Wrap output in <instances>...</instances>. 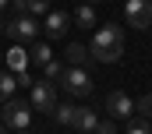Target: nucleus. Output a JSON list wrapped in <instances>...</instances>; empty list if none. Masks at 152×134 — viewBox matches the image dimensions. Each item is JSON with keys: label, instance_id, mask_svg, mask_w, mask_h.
Here are the masks:
<instances>
[{"label": "nucleus", "instance_id": "nucleus-1", "mask_svg": "<svg viewBox=\"0 0 152 134\" xmlns=\"http://www.w3.org/2000/svg\"><path fill=\"white\" fill-rule=\"evenodd\" d=\"M88 53H92L96 64H117L124 57V28L117 21L99 25L96 35H92V42H88Z\"/></svg>", "mask_w": 152, "mask_h": 134}, {"label": "nucleus", "instance_id": "nucleus-2", "mask_svg": "<svg viewBox=\"0 0 152 134\" xmlns=\"http://www.w3.org/2000/svg\"><path fill=\"white\" fill-rule=\"evenodd\" d=\"M57 88L71 99H88L92 95V74L85 67H64V74L57 78Z\"/></svg>", "mask_w": 152, "mask_h": 134}, {"label": "nucleus", "instance_id": "nucleus-3", "mask_svg": "<svg viewBox=\"0 0 152 134\" xmlns=\"http://www.w3.org/2000/svg\"><path fill=\"white\" fill-rule=\"evenodd\" d=\"M0 124L7 131H28L32 124V106L25 99H7L4 102V113H0Z\"/></svg>", "mask_w": 152, "mask_h": 134}, {"label": "nucleus", "instance_id": "nucleus-4", "mask_svg": "<svg viewBox=\"0 0 152 134\" xmlns=\"http://www.w3.org/2000/svg\"><path fill=\"white\" fill-rule=\"evenodd\" d=\"M4 32L11 35V39H18V42H36L39 35V21L32 14H14L7 25H4Z\"/></svg>", "mask_w": 152, "mask_h": 134}, {"label": "nucleus", "instance_id": "nucleus-5", "mask_svg": "<svg viewBox=\"0 0 152 134\" xmlns=\"http://www.w3.org/2000/svg\"><path fill=\"white\" fill-rule=\"evenodd\" d=\"M124 21L138 32H145L152 25V0H127L124 4Z\"/></svg>", "mask_w": 152, "mask_h": 134}, {"label": "nucleus", "instance_id": "nucleus-6", "mask_svg": "<svg viewBox=\"0 0 152 134\" xmlns=\"http://www.w3.org/2000/svg\"><path fill=\"white\" fill-rule=\"evenodd\" d=\"M28 106L39 109V113H53V106H57V85H50V81H32Z\"/></svg>", "mask_w": 152, "mask_h": 134}, {"label": "nucleus", "instance_id": "nucleus-7", "mask_svg": "<svg viewBox=\"0 0 152 134\" xmlns=\"http://www.w3.org/2000/svg\"><path fill=\"white\" fill-rule=\"evenodd\" d=\"M106 113H110V120H131V117H134V99H131L127 92L113 88V92L106 95Z\"/></svg>", "mask_w": 152, "mask_h": 134}, {"label": "nucleus", "instance_id": "nucleus-8", "mask_svg": "<svg viewBox=\"0 0 152 134\" xmlns=\"http://www.w3.org/2000/svg\"><path fill=\"white\" fill-rule=\"evenodd\" d=\"M96 124H99V117H96L92 106H75V120H71V127H75L78 134H92Z\"/></svg>", "mask_w": 152, "mask_h": 134}, {"label": "nucleus", "instance_id": "nucleus-9", "mask_svg": "<svg viewBox=\"0 0 152 134\" xmlns=\"http://www.w3.org/2000/svg\"><path fill=\"white\" fill-rule=\"evenodd\" d=\"M67 25H71V14H64V11H50L46 14V35H53V39H60V35L67 32Z\"/></svg>", "mask_w": 152, "mask_h": 134}, {"label": "nucleus", "instance_id": "nucleus-10", "mask_svg": "<svg viewBox=\"0 0 152 134\" xmlns=\"http://www.w3.org/2000/svg\"><path fill=\"white\" fill-rule=\"evenodd\" d=\"M64 57H67V64H75V67H88L92 64V53H88L85 42H71V46L64 50Z\"/></svg>", "mask_w": 152, "mask_h": 134}, {"label": "nucleus", "instance_id": "nucleus-11", "mask_svg": "<svg viewBox=\"0 0 152 134\" xmlns=\"http://www.w3.org/2000/svg\"><path fill=\"white\" fill-rule=\"evenodd\" d=\"M25 53H28V64H32V67H46L50 60H53V50H50L46 42H32Z\"/></svg>", "mask_w": 152, "mask_h": 134}, {"label": "nucleus", "instance_id": "nucleus-12", "mask_svg": "<svg viewBox=\"0 0 152 134\" xmlns=\"http://www.w3.org/2000/svg\"><path fill=\"white\" fill-rule=\"evenodd\" d=\"M60 127H71V120H75V102L71 99H57V106H53V113H50Z\"/></svg>", "mask_w": 152, "mask_h": 134}, {"label": "nucleus", "instance_id": "nucleus-13", "mask_svg": "<svg viewBox=\"0 0 152 134\" xmlns=\"http://www.w3.org/2000/svg\"><path fill=\"white\" fill-rule=\"evenodd\" d=\"M7 67H11V74H18V71H28V53L18 46V50H7Z\"/></svg>", "mask_w": 152, "mask_h": 134}, {"label": "nucleus", "instance_id": "nucleus-14", "mask_svg": "<svg viewBox=\"0 0 152 134\" xmlns=\"http://www.w3.org/2000/svg\"><path fill=\"white\" fill-rule=\"evenodd\" d=\"M14 88H18V81H14V74H11V71H0V102L14 99Z\"/></svg>", "mask_w": 152, "mask_h": 134}, {"label": "nucleus", "instance_id": "nucleus-15", "mask_svg": "<svg viewBox=\"0 0 152 134\" xmlns=\"http://www.w3.org/2000/svg\"><path fill=\"white\" fill-rule=\"evenodd\" d=\"M75 25H81V28H92L96 25V11H92V4H81L75 11Z\"/></svg>", "mask_w": 152, "mask_h": 134}, {"label": "nucleus", "instance_id": "nucleus-16", "mask_svg": "<svg viewBox=\"0 0 152 134\" xmlns=\"http://www.w3.org/2000/svg\"><path fill=\"white\" fill-rule=\"evenodd\" d=\"M25 14H50V0H25Z\"/></svg>", "mask_w": 152, "mask_h": 134}, {"label": "nucleus", "instance_id": "nucleus-17", "mask_svg": "<svg viewBox=\"0 0 152 134\" xmlns=\"http://www.w3.org/2000/svg\"><path fill=\"white\" fill-rule=\"evenodd\" d=\"M134 113H138L142 120H149V117H152V95H142V99H134Z\"/></svg>", "mask_w": 152, "mask_h": 134}, {"label": "nucleus", "instance_id": "nucleus-18", "mask_svg": "<svg viewBox=\"0 0 152 134\" xmlns=\"http://www.w3.org/2000/svg\"><path fill=\"white\" fill-rule=\"evenodd\" d=\"M42 71H46V81H50V85H57V78L64 74V64H57V60H50V64L42 67Z\"/></svg>", "mask_w": 152, "mask_h": 134}, {"label": "nucleus", "instance_id": "nucleus-19", "mask_svg": "<svg viewBox=\"0 0 152 134\" xmlns=\"http://www.w3.org/2000/svg\"><path fill=\"white\" fill-rule=\"evenodd\" d=\"M127 134H152V127H149V120H142V117L134 120V117H131V124H127Z\"/></svg>", "mask_w": 152, "mask_h": 134}, {"label": "nucleus", "instance_id": "nucleus-20", "mask_svg": "<svg viewBox=\"0 0 152 134\" xmlns=\"http://www.w3.org/2000/svg\"><path fill=\"white\" fill-rule=\"evenodd\" d=\"M92 134H117V127H113V120H99Z\"/></svg>", "mask_w": 152, "mask_h": 134}, {"label": "nucleus", "instance_id": "nucleus-21", "mask_svg": "<svg viewBox=\"0 0 152 134\" xmlns=\"http://www.w3.org/2000/svg\"><path fill=\"white\" fill-rule=\"evenodd\" d=\"M7 7H14V14H25V0H11Z\"/></svg>", "mask_w": 152, "mask_h": 134}, {"label": "nucleus", "instance_id": "nucleus-22", "mask_svg": "<svg viewBox=\"0 0 152 134\" xmlns=\"http://www.w3.org/2000/svg\"><path fill=\"white\" fill-rule=\"evenodd\" d=\"M7 4H11V0H0V14H4V11H7Z\"/></svg>", "mask_w": 152, "mask_h": 134}, {"label": "nucleus", "instance_id": "nucleus-23", "mask_svg": "<svg viewBox=\"0 0 152 134\" xmlns=\"http://www.w3.org/2000/svg\"><path fill=\"white\" fill-rule=\"evenodd\" d=\"M0 134H7V127H4V124H0Z\"/></svg>", "mask_w": 152, "mask_h": 134}, {"label": "nucleus", "instance_id": "nucleus-24", "mask_svg": "<svg viewBox=\"0 0 152 134\" xmlns=\"http://www.w3.org/2000/svg\"><path fill=\"white\" fill-rule=\"evenodd\" d=\"M14 134H32V131H14Z\"/></svg>", "mask_w": 152, "mask_h": 134}, {"label": "nucleus", "instance_id": "nucleus-25", "mask_svg": "<svg viewBox=\"0 0 152 134\" xmlns=\"http://www.w3.org/2000/svg\"><path fill=\"white\" fill-rule=\"evenodd\" d=\"M85 4H99V0H85Z\"/></svg>", "mask_w": 152, "mask_h": 134}, {"label": "nucleus", "instance_id": "nucleus-26", "mask_svg": "<svg viewBox=\"0 0 152 134\" xmlns=\"http://www.w3.org/2000/svg\"><path fill=\"white\" fill-rule=\"evenodd\" d=\"M0 32H4V21H0Z\"/></svg>", "mask_w": 152, "mask_h": 134}]
</instances>
